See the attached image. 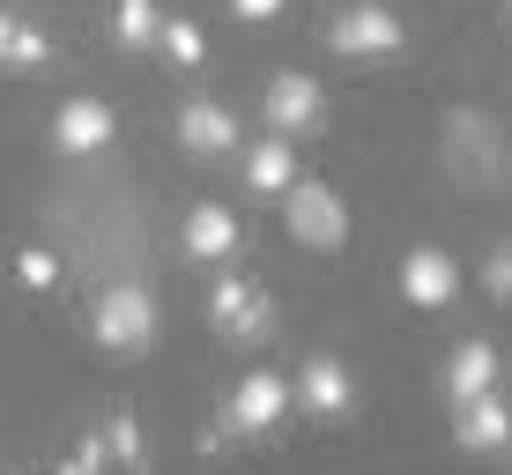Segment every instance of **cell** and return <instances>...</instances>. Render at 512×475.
Returning a JSON list of instances; mask_svg holds the SVG:
<instances>
[{
    "mask_svg": "<svg viewBox=\"0 0 512 475\" xmlns=\"http://www.w3.org/2000/svg\"><path fill=\"white\" fill-rule=\"evenodd\" d=\"M112 30H119V45H156L164 8H156V0H119V8H112Z\"/></svg>",
    "mask_w": 512,
    "mask_h": 475,
    "instance_id": "cell-15",
    "label": "cell"
},
{
    "mask_svg": "<svg viewBox=\"0 0 512 475\" xmlns=\"http://www.w3.org/2000/svg\"><path fill=\"white\" fill-rule=\"evenodd\" d=\"M297 401L305 409H320V416H342L349 409V372L334 357H312L305 372H297Z\"/></svg>",
    "mask_w": 512,
    "mask_h": 475,
    "instance_id": "cell-14",
    "label": "cell"
},
{
    "mask_svg": "<svg viewBox=\"0 0 512 475\" xmlns=\"http://www.w3.org/2000/svg\"><path fill=\"white\" fill-rule=\"evenodd\" d=\"M15 38H23V15H0V67H15Z\"/></svg>",
    "mask_w": 512,
    "mask_h": 475,
    "instance_id": "cell-21",
    "label": "cell"
},
{
    "mask_svg": "<svg viewBox=\"0 0 512 475\" xmlns=\"http://www.w3.org/2000/svg\"><path fill=\"white\" fill-rule=\"evenodd\" d=\"M401 38H409L401 15L394 8H372V0H364V8H342V15H334V30H327V45L349 52V60H364V52H401Z\"/></svg>",
    "mask_w": 512,
    "mask_h": 475,
    "instance_id": "cell-4",
    "label": "cell"
},
{
    "mask_svg": "<svg viewBox=\"0 0 512 475\" xmlns=\"http://www.w3.org/2000/svg\"><path fill=\"white\" fill-rule=\"evenodd\" d=\"M245 186L253 193H290L297 186V142L290 134H268V142L245 149Z\"/></svg>",
    "mask_w": 512,
    "mask_h": 475,
    "instance_id": "cell-12",
    "label": "cell"
},
{
    "mask_svg": "<svg viewBox=\"0 0 512 475\" xmlns=\"http://www.w3.org/2000/svg\"><path fill=\"white\" fill-rule=\"evenodd\" d=\"M112 134H119V119H112L104 97H67L60 112H52V142H60V156H97Z\"/></svg>",
    "mask_w": 512,
    "mask_h": 475,
    "instance_id": "cell-5",
    "label": "cell"
},
{
    "mask_svg": "<svg viewBox=\"0 0 512 475\" xmlns=\"http://www.w3.org/2000/svg\"><path fill=\"white\" fill-rule=\"evenodd\" d=\"M90 327H97L104 349H119V357H141V349L156 342V305H149V290H141V283L104 290L97 312H90Z\"/></svg>",
    "mask_w": 512,
    "mask_h": 475,
    "instance_id": "cell-2",
    "label": "cell"
},
{
    "mask_svg": "<svg viewBox=\"0 0 512 475\" xmlns=\"http://www.w3.org/2000/svg\"><path fill=\"white\" fill-rule=\"evenodd\" d=\"M453 290H461V268H453V253H438V245H416V253L401 260V297H409L416 312L453 305Z\"/></svg>",
    "mask_w": 512,
    "mask_h": 475,
    "instance_id": "cell-7",
    "label": "cell"
},
{
    "mask_svg": "<svg viewBox=\"0 0 512 475\" xmlns=\"http://www.w3.org/2000/svg\"><path fill=\"white\" fill-rule=\"evenodd\" d=\"M156 45H164V52H171V60H179V67H201V52H208V38H201V30L186 23V15H164V30H156Z\"/></svg>",
    "mask_w": 512,
    "mask_h": 475,
    "instance_id": "cell-16",
    "label": "cell"
},
{
    "mask_svg": "<svg viewBox=\"0 0 512 475\" xmlns=\"http://www.w3.org/2000/svg\"><path fill=\"white\" fill-rule=\"evenodd\" d=\"M15 275H23L30 290H52V283H60V260H52V253H38V245H30V253L15 260Z\"/></svg>",
    "mask_w": 512,
    "mask_h": 475,
    "instance_id": "cell-18",
    "label": "cell"
},
{
    "mask_svg": "<svg viewBox=\"0 0 512 475\" xmlns=\"http://www.w3.org/2000/svg\"><path fill=\"white\" fill-rule=\"evenodd\" d=\"M231 15H238V23H275L282 0H231Z\"/></svg>",
    "mask_w": 512,
    "mask_h": 475,
    "instance_id": "cell-20",
    "label": "cell"
},
{
    "mask_svg": "<svg viewBox=\"0 0 512 475\" xmlns=\"http://www.w3.org/2000/svg\"><path fill=\"white\" fill-rule=\"evenodd\" d=\"M260 112H268V134H312L320 127V112H327V97H320V82L312 75H275L268 82V104H260Z\"/></svg>",
    "mask_w": 512,
    "mask_h": 475,
    "instance_id": "cell-6",
    "label": "cell"
},
{
    "mask_svg": "<svg viewBox=\"0 0 512 475\" xmlns=\"http://www.w3.org/2000/svg\"><path fill=\"white\" fill-rule=\"evenodd\" d=\"M179 253L186 260H231L238 253V216L223 201H201L186 216V231H179Z\"/></svg>",
    "mask_w": 512,
    "mask_h": 475,
    "instance_id": "cell-10",
    "label": "cell"
},
{
    "mask_svg": "<svg viewBox=\"0 0 512 475\" xmlns=\"http://www.w3.org/2000/svg\"><path fill=\"white\" fill-rule=\"evenodd\" d=\"M453 438H461V453H498L505 438H512V409H505L498 394H475V401H461Z\"/></svg>",
    "mask_w": 512,
    "mask_h": 475,
    "instance_id": "cell-11",
    "label": "cell"
},
{
    "mask_svg": "<svg viewBox=\"0 0 512 475\" xmlns=\"http://www.w3.org/2000/svg\"><path fill=\"white\" fill-rule=\"evenodd\" d=\"M179 149L186 156H231L238 149V119L223 112V104H208V97L179 104Z\"/></svg>",
    "mask_w": 512,
    "mask_h": 475,
    "instance_id": "cell-9",
    "label": "cell"
},
{
    "mask_svg": "<svg viewBox=\"0 0 512 475\" xmlns=\"http://www.w3.org/2000/svg\"><path fill=\"white\" fill-rule=\"evenodd\" d=\"M282 223H290V238L305 245V253H342V238H349L342 193L320 186V179H297L290 193H282Z\"/></svg>",
    "mask_w": 512,
    "mask_h": 475,
    "instance_id": "cell-1",
    "label": "cell"
},
{
    "mask_svg": "<svg viewBox=\"0 0 512 475\" xmlns=\"http://www.w3.org/2000/svg\"><path fill=\"white\" fill-rule=\"evenodd\" d=\"M483 290L512 305V245H498V253H490V268H483Z\"/></svg>",
    "mask_w": 512,
    "mask_h": 475,
    "instance_id": "cell-19",
    "label": "cell"
},
{
    "mask_svg": "<svg viewBox=\"0 0 512 475\" xmlns=\"http://www.w3.org/2000/svg\"><path fill=\"white\" fill-rule=\"evenodd\" d=\"M490 386H498V349H490V342H461V349H453V364H446L453 409H461V401H475V394H490Z\"/></svg>",
    "mask_w": 512,
    "mask_h": 475,
    "instance_id": "cell-13",
    "label": "cell"
},
{
    "mask_svg": "<svg viewBox=\"0 0 512 475\" xmlns=\"http://www.w3.org/2000/svg\"><path fill=\"white\" fill-rule=\"evenodd\" d=\"M290 401H297V386L282 379V372H245L238 394H231V431H268Z\"/></svg>",
    "mask_w": 512,
    "mask_h": 475,
    "instance_id": "cell-8",
    "label": "cell"
},
{
    "mask_svg": "<svg viewBox=\"0 0 512 475\" xmlns=\"http://www.w3.org/2000/svg\"><path fill=\"white\" fill-rule=\"evenodd\" d=\"M208 327H216L223 342H253V334H268V297L253 283H238V275H216V290H208Z\"/></svg>",
    "mask_w": 512,
    "mask_h": 475,
    "instance_id": "cell-3",
    "label": "cell"
},
{
    "mask_svg": "<svg viewBox=\"0 0 512 475\" xmlns=\"http://www.w3.org/2000/svg\"><path fill=\"white\" fill-rule=\"evenodd\" d=\"M104 453H112L119 468H141V424L134 416H112V424H104Z\"/></svg>",
    "mask_w": 512,
    "mask_h": 475,
    "instance_id": "cell-17",
    "label": "cell"
}]
</instances>
